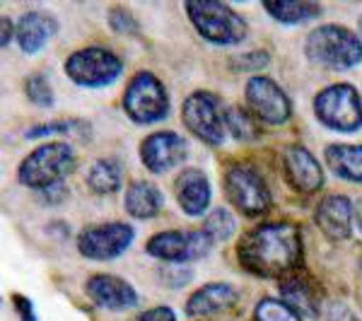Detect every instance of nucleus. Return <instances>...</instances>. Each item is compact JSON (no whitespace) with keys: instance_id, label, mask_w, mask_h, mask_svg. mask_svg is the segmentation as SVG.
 <instances>
[{"instance_id":"nucleus-1","label":"nucleus","mask_w":362,"mask_h":321,"mask_svg":"<svg viewBox=\"0 0 362 321\" xmlns=\"http://www.w3.org/2000/svg\"><path fill=\"white\" fill-rule=\"evenodd\" d=\"M237 256L254 276H288L300 266L302 235L293 223H264L239 239Z\"/></svg>"},{"instance_id":"nucleus-2","label":"nucleus","mask_w":362,"mask_h":321,"mask_svg":"<svg viewBox=\"0 0 362 321\" xmlns=\"http://www.w3.org/2000/svg\"><path fill=\"white\" fill-rule=\"evenodd\" d=\"M305 54L321 68L350 70L362 63V39L346 27L321 25L307 37Z\"/></svg>"},{"instance_id":"nucleus-3","label":"nucleus","mask_w":362,"mask_h":321,"mask_svg":"<svg viewBox=\"0 0 362 321\" xmlns=\"http://www.w3.org/2000/svg\"><path fill=\"white\" fill-rule=\"evenodd\" d=\"M191 25L206 42L218 46H232L244 42L247 37V22L239 17L230 5L215 3V0H189L184 3Z\"/></svg>"},{"instance_id":"nucleus-4","label":"nucleus","mask_w":362,"mask_h":321,"mask_svg":"<svg viewBox=\"0 0 362 321\" xmlns=\"http://www.w3.org/2000/svg\"><path fill=\"white\" fill-rule=\"evenodd\" d=\"M73 167L75 155L68 143H46L22 160L20 169H17V179L22 186L42 194L51 186L63 184V179L73 172Z\"/></svg>"},{"instance_id":"nucleus-5","label":"nucleus","mask_w":362,"mask_h":321,"mask_svg":"<svg viewBox=\"0 0 362 321\" xmlns=\"http://www.w3.org/2000/svg\"><path fill=\"white\" fill-rule=\"evenodd\" d=\"M314 114L331 131L355 133L362 128V97L353 85H329L314 99Z\"/></svg>"},{"instance_id":"nucleus-6","label":"nucleus","mask_w":362,"mask_h":321,"mask_svg":"<svg viewBox=\"0 0 362 321\" xmlns=\"http://www.w3.org/2000/svg\"><path fill=\"white\" fill-rule=\"evenodd\" d=\"M124 73V61L109 49L90 46L68 56L66 75L80 87H107Z\"/></svg>"},{"instance_id":"nucleus-7","label":"nucleus","mask_w":362,"mask_h":321,"mask_svg":"<svg viewBox=\"0 0 362 321\" xmlns=\"http://www.w3.org/2000/svg\"><path fill=\"white\" fill-rule=\"evenodd\" d=\"M124 112L136 124H155L167 119V90L153 73H138L124 92Z\"/></svg>"},{"instance_id":"nucleus-8","label":"nucleus","mask_w":362,"mask_h":321,"mask_svg":"<svg viewBox=\"0 0 362 321\" xmlns=\"http://www.w3.org/2000/svg\"><path fill=\"white\" fill-rule=\"evenodd\" d=\"M181 121L203 143L220 145L225 140L227 124L223 104L210 92H194L191 97H186L184 107H181Z\"/></svg>"},{"instance_id":"nucleus-9","label":"nucleus","mask_w":362,"mask_h":321,"mask_svg":"<svg viewBox=\"0 0 362 321\" xmlns=\"http://www.w3.org/2000/svg\"><path fill=\"white\" fill-rule=\"evenodd\" d=\"M213 244L215 242L203 230H169L150 237L145 252L169 264H186V261L203 259L213 249Z\"/></svg>"},{"instance_id":"nucleus-10","label":"nucleus","mask_w":362,"mask_h":321,"mask_svg":"<svg viewBox=\"0 0 362 321\" xmlns=\"http://www.w3.org/2000/svg\"><path fill=\"white\" fill-rule=\"evenodd\" d=\"M225 191L232 206L239 213L249 215V218L264 215L271 208V194H268L266 182L261 179V174L256 169H251L247 165H235L227 169Z\"/></svg>"},{"instance_id":"nucleus-11","label":"nucleus","mask_w":362,"mask_h":321,"mask_svg":"<svg viewBox=\"0 0 362 321\" xmlns=\"http://www.w3.org/2000/svg\"><path fill=\"white\" fill-rule=\"evenodd\" d=\"M244 95H247L249 112L264 124H285L290 119V114H293V104H290L285 90L276 80L266 78V75L251 78L247 87H244Z\"/></svg>"},{"instance_id":"nucleus-12","label":"nucleus","mask_w":362,"mask_h":321,"mask_svg":"<svg viewBox=\"0 0 362 321\" xmlns=\"http://www.w3.org/2000/svg\"><path fill=\"white\" fill-rule=\"evenodd\" d=\"M136 230L126 223H102L87 227L78 237V252L95 261H112L133 244Z\"/></svg>"},{"instance_id":"nucleus-13","label":"nucleus","mask_w":362,"mask_h":321,"mask_svg":"<svg viewBox=\"0 0 362 321\" xmlns=\"http://www.w3.org/2000/svg\"><path fill=\"white\" fill-rule=\"evenodd\" d=\"M186 140L174 131L153 133L140 143V160L153 174H165L186 160Z\"/></svg>"},{"instance_id":"nucleus-14","label":"nucleus","mask_w":362,"mask_h":321,"mask_svg":"<svg viewBox=\"0 0 362 321\" xmlns=\"http://www.w3.org/2000/svg\"><path fill=\"white\" fill-rule=\"evenodd\" d=\"M285 179L300 194H314L324 186V169L319 160L302 145H288L283 153Z\"/></svg>"},{"instance_id":"nucleus-15","label":"nucleus","mask_w":362,"mask_h":321,"mask_svg":"<svg viewBox=\"0 0 362 321\" xmlns=\"http://www.w3.org/2000/svg\"><path fill=\"white\" fill-rule=\"evenodd\" d=\"M85 290L97 307L112 309V312H124V309H133L138 305V293L124 278L99 273V276H92L87 280Z\"/></svg>"},{"instance_id":"nucleus-16","label":"nucleus","mask_w":362,"mask_h":321,"mask_svg":"<svg viewBox=\"0 0 362 321\" xmlns=\"http://www.w3.org/2000/svg\"><path fill=\"white\" fill-rule=\"evenodd\" d=\"M353 220H355V208L350 203V198L329 194L317 208V225L321 227L329 239H348L353 232Z\"/></svg>"},{"instance_id":"nucleus-17","label":"nucleus","mask_w":362,"mask_h":321,"mask_svg":"<svg viewBox=\"0 0 362 321\" xmlns=\"http://www.w3.org/2000/svg\"><path fill=\"white\" fill-rule=\"evenodd\" d=\"M56 32H58V22L54 17L39 13V10H32V13H25L17 20L15 39H17V44H20L22 54L32 56V54H39V51L56 37Z\"/></svg>"},{"instance_id":"nucleus-18","label":"nucleus","mask_w":362,"mask_h":321,"mask_svg":"<svg viewBox=\"0 0 362 321\" xmlns=\"http://www.w3.org/2000/svg\"><path fill=\"white\" fill-rule=\"evenodd\" d=\"M177 201L181 210L191 218H198L203 215L210 206V184L206 179V174L198 172V169H184L179 174L177 184Z\"/></svg>"},{"instance_id":"nucleus-19","label":"nucleus","mask_w":362,"mask_h":321,"mask_svg":"<svg viewBox=\"0 0 362 321\" xmlns=\"http://www.w3.org/2000/svg\"><path fill=\"white\" fill-rule=\"evenodd\" d=\"M237 302V290L227 283H208L201 290H196L186 302L189 317H213L218 312H225Z\"/></svg>"},{"instance_id":"nucleus-20","label":"nucleus","mask_w":362,"mask_h":321,"mask_svg":"<svg viewBox=\"0 0 362 321\" xmlns=\"http://www.w3.org/2000/svg\"><path fill=\"white\" fill-rule=\"evenodd\" d=\"M162 203H165V196L162 191L157 189L153 182H133L131 186L126 189V196H124V208L128 215L138 220H150L155 218L157 213L162 210Z\"/></svg>"},{"instance_id":"nucleus-21","label":"nucleus","mask_w":362,"mask_h":321,"mask_svg":"<svg viewBox=\"0 0 362 321\" xmlns=\"http://www.w3.org/2000/svg\"><path fill=\"white\" fill-rule=\"evenodd\" d=\"M326 162L336 177L346 182L362 184V145L336 143L326 148Z\"/></svg>"},{"instance_id":"nucleus-22","label":"nucleus","mask_w":362,"mask_h":321,"mask_svg":"<svg viewBox=\"0 0 362 321\" xmlns=\"http://www.w3.org/2000/svg\"><path fill=\"white\" fill-rule=\"evenodd\" d=\"M280 297L285 305H290L302 317H319V295L307 280L302 278H285L280 283Z\"/></svg>"},{"instance_id":"nucleus-23","label":"nucleus","mask_w":362,"mask_h":321,"mask_svg":"<svg viewBox=\"0 0 362 321\" xmlns=\"http://www.w3.org/2000/svg\"><path fill=\"white\" fill-rule=\"evenodd\" d=\"M264 8L280 25H302L321 15V5L309 0H276V3H264Z\"/></svg>"},{"instance_id":"nucleus-24","label":"nucleus","mask_w":362,"mask_h":321,"mask_svg":"<svg viewBox=\"0 0 362 321\" xmlns=\"http://www.w3.org/2000/svg\"><path fill=\"white\" fill-rule=\"evenodd\" d=\"M121 162L114 160V157H104V160H97L95 165L87 169L85 182L95 194L99 196H109L116 194L121 189Z\"/></svg>"},{"instance_id":"nucleus-25","label":"nucleus","mask_w":362,"mask_h":321,"mask_svg":"<svg viewBox=\"0 0 362 321\" xmlns=\"http://www.w3.org/2000/svg\"><path fill=\"white\" fill-rule=\"evenodd\" d=\"M225 124H227V131H230L237 140H256L261 136L259 119L242 107H227Z\"/></svg>"},{"instance_id":"nucleus-26","label":"nucleus","mask_w":362,"mask_h":321,"mask_svg":"<svg viewBox=\"0 0 362 321\" xmlns=\"http://www.w3.org/2000/svg\"><path fill=\"white\" fill-rule=\"evenodd\" d=\"M256 321H305L293 307L276 297H264L256 305Z\"/></svg>"},{"instance_id":"nucleus-27","label":"nucleus","mask_w":362,"mask_h":321,"mask_svg":"<svg viewBox=\"0 0 362 321\" xmlns=\"http://www.w3.org/2000/svg\"><path fill=\"white\" fill-rule=\"evenodd\" d=\"M203 232L213 239V242H225L235 232V218L230 215V210L215 208L213 213H208V218L203 220Z\"/></svg>"},{"instance_id":"nucleus-28","label":"nucleus","mask_w":362,"mask_h":321,"mask_svg":"<svg viewBox=\"0 0 362 321\" xmlns=\"http://www.w3.org/2000/svg\"><path fill=\"white\" fill-rule=\"evenodd\" d=\"M90 131V126L85 121L70 119V121H54V124H39L27 131V138H44V136H54V133H61V136H68V133H83Z\"/></svg>"},{"instance_id":"nucleus-29","label":"nucleus","mask_w":362,"mask_h":321,"mask_svg":"<svg viewBox=\"0 0 362 321\" xmlns=\"http://www.w3.org/2000/svg\"><path fill=\"white\" fill-rule=\"evenodd\" d=\"M25 92H27L29 102L37 104V107H51V104H54V90H51L49 80H46L42 73L29 75L25 83Z\"/></svg>"},{"instance_id":"nucleus-30","label":"nucleus","mask_w":362,"mask_h":321,"mask_svg":"<svg viewBox=\"0 0 362 321\" xmlns=\"http://www.w3.org/2000/svg\"><path fill=\"white\" fill-rule=\"evenodd\" d=\"M230 66L237 73H259L261 68L268 66V54L266 51H249V54L242 56H232Z\"/></svg>"},{"instance_id":"nucleus-31","label":"nucleus","mask_w":362,"mask_h":321,"mask_svg":"<svg viewBox=\"0 0 362 321\" xmlns=\"http://www.w3.org/2000/svg\"><path fill=\"white\" fill-rule=\"evenodd\" d=\"M109 25L119 34H138V22L126 8H112L109 10Z\"/></svg>"},{"instance_id":"nucleus-32","label":"nucleus","mask_w":362,"mask_h":321,"mask_svg":"<svg viewBox=\"0 0 362 321\" xmlns=\"http://www.w3.org/2000/svg\"><path fill=\"white\" fill-rule=\"evenodd\" d=\"M160 278L169 288H181V285H186L194 278V273H191L189 268H162Z\"/></svg>"},{"instance_id":"nucleus-33","label":"nucleus","mask_w":362,"mask_h":321,"mask_svg":"<svg viewBox=\"0 0 362 321\" xmlns=\"http://www.w3.org/2000/svg\"><path fill=\"white\" fill-rule=\"evenodd\" d=\"M138 321H177V314H174L169 307H155V309H148V312L140 314Z\"/></svg>"},{"instance_id":"nucleus-34","label":"nucleus","mask_w":362,"mask_h":321,"mask_svg":"<svg viewBox=\"0 0 362 321\" xmlns=\"http://www.w3.org/2000/svg\"><path fill=\"white\" fill-rule=\"evenodd\" d=\"M13 305L17 307L20 321H37V317H34V307H32V302H29L27 297L15 295V297H13Z\"/></svg>"},{"instance_id":"nucleus-35","label":"nucleus","mask_w":362,"mask_h":321,"mask_svg":"<svg viewBox=\"0 0 362 321\" xmlns=\"http://www.w3.org/2000/svg\"><path fill=\"white\" fill-rule=\"evenodd\" d=\"M326 319H329V321H360L353 314V309H348L343 305H331L329 312H326Z\"/></svg>"},{"instance_id":"nucleus-36","label":"nucleus","mask_w":362,"mask_h":321,"mask_svg":"<svg viewBox=\"0 0 362 321\" xmlns=\"http://www.w3.org/2000/svg\"><path fill=\"white\" fill-rule=\"evenodd\" d=\"M63 198H66V186H63V184L51 186V189L42 191V201L44 203H58V201H63Z\"/></svg>"},{"instance_id":"nucleus-37","label":"nucleus","mask_w":362,"mask_h":321,"mask_svg":"<svg viewBox=\"0 0 362 321\" xmlns=\"http://www.w3.org/2000/svg\"><path fill=\"white\" fill-rule=\"evenodd\" d=\"M0 46H8L10 42H13V22H10V17H3V20H0Z\"/></svg>"},{"instance_id":"nucleus-38","label":"nucleus","mask_w":362,"mask_h":321,"mask_svg":"<svg viewBox=\"0 0 362 321\" xmlns=\"http://www.w3.org/2000/svg\"><path fill=\"white\" fill-rule=\"evenodd\" d=\"M355 223H358L360 232H362V201H358V206H355Z\"/></svg>"}]
</instances>
